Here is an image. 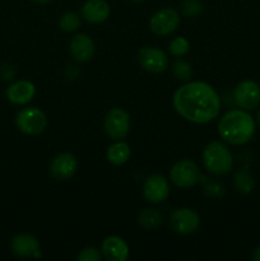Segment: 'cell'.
<instances>
[{
    "mask_svg": "<svg viewBox=\"0 0 260 261\" xmlns=\"http://www.w3.org/2000/svg\"><path fill=\"white\" fill-rule=\"evenodd\" d=\"M173 109L186 121L208 124L221 111V97L211 84L200 81H189L175 91Z\"/></svg>",
    "mask_w": 260,
    "mask_h": 261,
    "instance_id": "6da1fadb",
    "label": "cell"
},
{
    "mask_svg": "<svg viewBox=\"0 0 260 261\" xmlns=\"http://www.w3.org/2000/svg\"><path fill=\"white\" fill-rule=\"evenodd\" d=\"M256 124L251 115L242 109L227 111L218 121V134L224 143L244 145L252 139Z\"/></svg>",
    "mask_w": 260,
    "mask_h": 261,
    "instance_id": "7a4b0ae2",
    "label": "cell"
},
{
    "mask_svg": "<svg viewBox=\"0 0 260 261\" xmlns=\"http://www.w3.org/2000/svg\"><path fill=\"white\" fill-rule=\"evenodd\" d=\"M203 165L212 175H226L233 167V154L224 143L211 142L203 150Z\"/></svg>",
    "mask_w": 260,
    "mask_h": 261,
    "instance_id": "3957f363",
    "label": "cell"
},
{
    "mask_svg": "<svg viewBox=\"0 0 260 261\" xmlns=\"http://www.w3.org/2000/svg\"><path fill=\"white\" fill-rule=\"evenodd\" d=\"M15 125L23 134L35 137L46 129L47 117L37 107H24L15 116Z\"/></svg>",
    "mask_w": 260,
    "mask_h": 261,
    "instance_id": "277c9868",
    "label": "cell"
},
{
    "mask_svg": "<svg viewBox=\"0 0 260 261\" xmlns=\"http://www.w3.org/2000/svg\"><path fill=\"white\" fill-rule=\"evenodd\" d=\"M170 180L177 188L190 189L201 180V173L194 161L180 160L171 167Z\"/></svg>",
    "mask_w": 260,
    "mask_h": 261,
    "instance_id": "5b68a950",
    "label": "cell"
},
{
    "mask_svg": "<svg viewBox=\"0 0 260 261\" xmlns=\"http://www.w3.org/2000/svg\"><path fill=\"white\" fill-rule=\"evenodd\" d=\"M103 129L111 139H124L130 132V115L121 107H114L106 114Z\"/></svg>",
    "mask_w": 260,
    "mask_h": 261,
    "instance_id": "8992f818",
    "label": "cell"
},
{
    "mask_svg": "<svg viewBox=\"0 0 260 261\" xmlns=\"http://www.w3.org/2000/svg\"><path fill=\"white\" fill-rule=\"evenodd\" d=\"M180 24V14L173 8H162L150 17L149 28L154 35L168 36L175 32Z\"/></svg>",
    "mask_w": 260,
    "mask_h": 261,
    "instance_id": "52a82bcc",
    "label": "cell"
},
{
    "mask_svg": "<svg viewBox=\"0 0 260 261\" xmlns=\"http://www.w3.org/2000/svg\"><path fill=\"white\" fill-rule=\"evenodd\" d=\"M170 226L177 234H191L198 231L200 217L191 208H177L171 213Z\"/></svg>",
    "mask_w": 260,
    "mask_h": 261,
    "instance_id": "ba28073f",
    "label": "cell"
},
{
    "mask_svg": "<svg viewBox=\"0 0 260 261\" xmlns=\"http://www.w3.org/2000/svg\"><path fill=\"white\" fill-rule=\"evenodd\" d=\"M233 101L240 109L251 111L260 105V86L254 81H242L235 87Z\"/></svg>",
    "mask_w": 260,
    "mask_h": 261,
    "instance_id": "9c48e42d",
    "label": "cell"
},
{
    "mask_svg": "<svg viewBox=\"0 0 260 261\" xmlns=\"http://www.w3.org/2000/svg\"><path fill=\"white\" fill-rule=\"evenodd\" d=\"M138 63L148 73L160 74L168 68L170 61L165 51L153 46H145L138 53Z\"/></svg>",
    "mask_w": 260,
    "mask_h": 261,
    "instance_id": "30bf717a",
    "label": "cell"
},
{
    "mask_svg": "<svg viewBox=\"0 0 260 261\" xmlns=\"http://www.w3.org/2000/svg\"><path fill=\"white\" fill-rule=\"evenodd\" d=\"M143 195L152 204H161L170 195V184L162 175H150L143 184Z\"/></svg>",
    "mask_w": 260,
    "mask_h": 261,
    "instance_id": "8fae6325",
    "label": "cell"
},
{
    "mask_svg": "<svg viewBox=\"0 0 260 261\" xmlns=\"http://www.w3.org/2000/svg\"><path fill=\"white\" fill-rule=\"evenodd\" d=\"M78 171V160L71 153L64 152L55 155L51 161L50 172L55 180L65 181L73 177Z\"/></svg>",
    "mask_w": 260,
    "mask_h": 261,
    "instance_id": "7c38bea8",
    "label": "cell"
},
{
    "mask_svg": "<svg viewBox=\"0 0 260 261\" xmlns=\"http://www.w3.org/2000/svg\"><path fill=\"white\" fill-rule=\"evenodd\" d=\"M102 256L107 261H126L130 256L129 245L119 236H109L102 241Z\"/></svg>",
    "mask_w": 260,
    "mask_h": 261,
    "instance_id": "4fadbf2b",
    "label": "cell"
},
{
    "mask_svg": "<svg viewBox=\"0 0 260 261\" xmlns=\"http://www.w3.org/2000/svg\"><path fill=\"white\" fill-rule=\"evenodd\" d=\"M13 254L19 257H40V242L35 236L28 233H19L10 241Z\"/></svg>",
    "mask_w": 260,
    "mask_h": 261,
    "instance_id": "5bb4252c",
    "label": "cell"
},
{
    "mask_svg": "<svg viewBox=\"0 0 260 261\" xmlns=\"http://www.w3.org/2000/svg\"><path fill=\"white\" fill-rule=\"evenodd\" d=\"M71 56L79 63H88L92 60L96 53V46L93 40L86 33H78L74 36L69 45Z\"/></svg>",
    "mask_w": 260,
    "mask_h": 261,
    "instance_id": "9a60e30c",
    "label": "cell"
},
{
    "mask_svg": "<svg viewBox=\"0 0 260 261\" xmlns=\"http://www.w3.org/2000/svg\"><path fill=\"white\" fill-rule=\"evenodd\" d=\"M111 8L106 0H87L82 7V17L92 24H99L109 19Z\"/></svg>",
    "mask_w": 260,
    "mask_h": 261,
    "instance_id": "2e32d148",
    "label": "cell"
},
{
    "mask_svg": "<svg viewBox=\"0 0 260 261\" xmlns=\"http://www.w3.org/2000/svg\"><path fill=\"white\" fill-rule=\"evenodd\" d=\"M5 94L10 103L23 106L33 99L36 94V87L30 81H18L8 87Z\"/></svg>",
    "mask_w": 260,
    "mask_h": 261,
    "instance_id": "e0dca14e",
    "label": "cell"
},
{
    "mask_svg": "<svg viewBox=\"0 0 260 261\" xmlns=\"http://www.w3.org/2000/svg\"><path fill=\"white\" fill-rule=\"evenodd\" d=\"M130 154H132L130 145L121 139L115 140L106 150L107 161L114 166L125 165L129 161Z\"/></svg>",
    "mask_w": 260,
    "mask_h": 261,
    "instance_id": "ac0fdd59",
    "label": "cell"
},
{
    "mask_svg": "<svg viewBox=\"0 0 260 261\" xmlns=\"http://www.w3.org/2000/svg\"><path fill=\"white\" fill-rule=\"evenodd\" d=\"M138 224L144 229H155L162 224L163 216L157 209H143L138 214Z\"/></svg>",
    "mask_w": 260,
    "mask_h": 261,
    "instance_id": "d6986e66",
    "label": "cell"
},
{
    "mask_svg": "<svg viewBox=\"0 0 260 261\" xmlns=\"http://www.w3.org/2000/svg\"><path fill=\"white\" fill-rule=\"evenodd\" d=\"M233 185L237 193L247 195L254 190L255 180L247 170H239L233 176Z\"/></svg>",
    "mask_w": 260,
    "mask_h": 261,
    "instance_id": "ffe728a7",
    "label": "cell"
},
{
    "mask_svg": "<svg viewBox=\"0 0 260 261\" xmlns=\"http://www.w3.org/2000/svg\"><path fill=\"white\" fill-rule=\"evenodd\" d=\"M81 25V17L74 12H66L59 19V28L64 32H74Z\"/></svg>",
    "mask_w": 260,
    "mask_h": 261,
    "instance_id": "44dd1931",
    "label": "cell"
},
{
    "mask_svg": "<svg viewBox=\"0 0 260 261\" xmlns=\"http://www.w3.org/2000/svg\"><path fill=\"white\" fill-rule=\"evenodd\" d=\"M172 71L173 75L177 79L183 82H189L193 76V68H191L190 64L185 60H176L172 65Z\"/></svg>",
    "mask_w": 260,
    "mask_h": 261,
    "instance_id": "7402d4cb",
    "label": "cell"
},
{
    "mask_svg": "<svg viewBox=\"0 0 260 261\" xmlns=\"http://www.w3.org/2000/svg\"><path fill=\"white\" fill-rule=\"evenodd\" d=\"M189 50H190V42H189L188 38L183 37V36L175 37L168 45V51H170L171 55L177 56V58L186 55Z\"/></svg>",
    "mask_w": 260,
    "mask_h": 261,
    "instance_id": "603a6c76",
    "label": "cell"
},
{
    "mask_svg": "<svg viewBox=\"0 0 260 261\" xmlns=\"http://www.w3.org/2000/svg\"><path fill=\"white\" fill-rule=\"evenodd\" d=\"M204 10V5L200 0H185L181 4V12L185 17L195 18L201 14Z\"/></svg>",
    "mask_w": 260,
    "mask_h": 261,
    "instance_id": "cb8c5ba5",
    "label": "cell"
},
{
    "mask_svg": "<svg viewBox=\"0 0 260 261\" xmlns=\"http://www.w3.org/2000/svg\"><path fill=\"white\" fill-rule=\"evenodd\" d=\"M102 252L96 247H86L82 250L76 256V260L79 261H99L102 259Z\"/></svg>",
    "mask_w": 260,
    "mask_h": 261,
    "instance_id": "d4e9b609",
    "label": "cell"
},
{
    "mask_svg": "<svg viewBox=\"0 0 260 261\" xmlns=\"http://www.w3.org/2000/svg\"><path fill=\"white\" fill-rule=\"evenodd\" d=\"M205 194L211 198H219L224 194V188L223 185L218 182H209L205 186Z\"/></svg>",
    "mask_w": 260,
    "mask_h": 261,
    "instance_id": "484cf974",
    "label": "cell"
},
{
    "mask_svg": "<svg viewBox=\"0 0 260 261\" xmlns=\"http://www.w3.org/2000/svg\"><path fill=\"white\" fill-rule=\"evenodd\" d=\"M252 260L254 261H260V246H257L256 249L252 252Z\"/></svg>",
    "mask_w": 260,
    "mask_h": 261,
    "instance_id": "4316f807",
    "label": "cell"
},
{
    "mask_svg": "<svg viewBox=\"0 0 260 261\" xmlns=\"http://www.w3.org/2000/svg\"><path fill=\"white\" fill-rule=\"evenodd\" d=\"M36 3H40V4H46V3H50L51 0H35Z\"/></svg>",
    "mask_w": 260,
    "mask_h": 261,
    "instance_id": "83f0119b",
    "label": "cell"
},
{
    "mask_svg": "<svg viewBox=\"0 0 260 261\" xmlns=\"http://www.w3.org/2000/svg\"><path fill=\"white\" fill-rule=\"evenodd\" d=\"M256 120H257V122H259V125H260V110H259V111H257V115H256Z\"/></svg>",
    "mask_w": 260,
    "mask_h": 261,
    "instance_id": "f1b7e54d",
    "label": "cell"
},
{
    "mask_svg": "<svg viewBox=\"0 0 260 261\" xmlns=\"http://www.w3.org/2000/svg\"><path fill=\"white\" fill-rule=\"evenodd\" d=\"M132 2H134V3H140V2H144V0H132Z\"/></svg>",
    "mask_w": 260,
    "mask_h": 261,
    "instance_id": "f546056e",
    "label": "cell"
}]
</instances>
